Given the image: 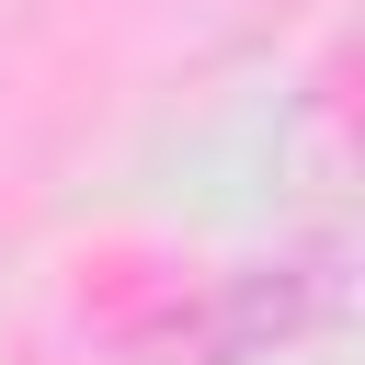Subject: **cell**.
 <instances>
[{"instance_id":"cell-1","label":"cell","mask_w":365,"mask_h":365,"mask_svg":"<svg viewBox=\"0 0 365 365\" xmlns=\"http://www.w3.org/2000/svg\"><path fill=\"white\" fill-rule=\"evenodd\" d=\"M319 308H331V251H308V262H251V274H228V297H217V354H262V342L308 331Z\"/></svg>"}]
</instances>
